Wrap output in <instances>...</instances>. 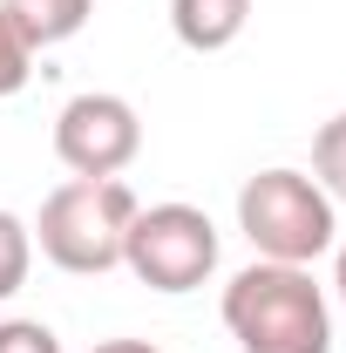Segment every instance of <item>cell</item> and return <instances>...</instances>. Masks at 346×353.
Returning <instances> with one entry per match:
<instances>
[{
  "label": "cell",
  "mask_w": 346,
  "mask_h": 353,
  "mask_svg": "<svg viewBox=\"0 0 346 353\" xmlns=\"http://www.w3.org/2000/svg\"><path fill=\"white\" fill-rule=\"evenodd\" d=\"M0 353H61V340L41 319H0Z\"/></svg>",
  "instance_id": "11"
},
{
  "label": "cell",
  "mask_w": 346,
  "mask_h": 353,
  "mask_svg": "<svg viewBox=\"0 0 346 353\" xmlns=\"http://www.w3.org/2000/svg\"><path fill=\"white\" fill-rule=\"evenodd\" d=\"M224 326L245 353H333V306L312 265H245L224 285Z\"/></svg>",
  "instance_id": "1"
},
{
  "label": "cell",
  "mask_w": 346,
  "mask_h": 353,
  "mask_svg": "<svg viewBox=\"0 0 346 353\" xmlns=\"http://www.w3.org/2000/svg\"><path fill=\"white\" fill-rule=\"evenodd\" d=\"M238 231L272 265H312L340 245V204L305 170H258L238 190Z\"/></svg>",
  "instance_id": "3"
},
{
  "label": "cell",
  "mask_w": 346,
  "mask_h": 353,
  "mask_svg": "<svg viewBox=\"0 0 346 353\" xmlns=\"http://www.w3.org/2000/svg\"><path fill=\"white\" fill-rule=\"evenodd\" d=\"M28 265H34V231L14 211H0V306L28 285Z\"/></svg>",
  "instance_id": "9"
},
{
  "label": "cell",
  "mask_w": 346,
  "mask_h": 353,
  "mask_svg": "<svg viewBox=\"0 0 346 353\" xmlns=\"http://www.w3.org/2000/svg\"><path fill=\"white\" fill-rule=\"evenodd\" d=\"M143 150V123L123 95L109 88H82L61 102L54 116V157L68 163V176H123Z\"/></svg>",
  "instance_id": "5"
},
{
  "label": "cell",
  "mask_w": 346,
  "mask_h": 353,
  "mask_svg": "<svg viewBox=\"0 0 346 353\" xmlns=\"http://www.w3.org/2000/svg\"><path fill=\"white\" fill-rule=\"evenodd\" d=\"M136 211L143 204L123 176H68L41 197V218L28 231H34L48 265H61L75 279H102V272L123 265V238H130Z\"/></svg>",
  "instance_id": "2"
},
{
  "label": "cell",
  "mask_w": 346,
  "mask_h": 353,
  "mask_svg": "<svg viewBox=\"0 0 346 353\" xmlns=\"http://www.w3.org/2000/svg\"><path fill=\"white\" fill-rule=\"evenodd\" d=\"M95 353H156V347H150V340H102Z\"/></svg>",
  "instance_id": "12"
},
{
  "label": "cell",
  "mask_w": 346,
  "mask_h": 353,
  "mask_svg": "<svg viewBox=\"0 0 346 353\" xmlns=\"http://www.w3.org/2000/svg\"><path fill=\"white\" fill-rule=\"evenodd\" d=\"M333 292H340V306H346V245H333Z\"/></svg>",
  "instance_id": "13"
},
{
  "label": "cell",
  "mask_w": 346,
  "mask_h": 353,
  "mask_svg": "<svg viewBox=\"0 0 346 353\" xmlns=\"http://www.w3.org/2000/svg\"><path fill=\"white\" fill-rule=\"evenodd\" d=\"M88 7L95 0H0V14L14 21V34L28 48H61V41H75L82 34V21H88Z\"/></svg>",
  "instance_id": "7"
},
{
  "label": "cell",
  "mask_w": 346,
  "mask_h": 353,
  "mask_svg": "<svg viewBox=\"0 0 346 353\" xmlns=\"http://www.w3.org/2000/svg\"><path fill=\"white\" fill-rule=\"evenodd\" d=\"M28 75H34V48L21 41V34H14V21L0 14V95H21Z\"/></svg>",
  "instance_id": "10"
},
{
  "label": "cell",
  "mask_w": 346,
  "mask_h": 353,
  "mask_svg": "<svg viewBox=\"0 0 346 353\" xmlns=\"http://www.w3.org/2000/svg\"><path fill=\"white\" fill-rule=\"evenodd\" d=\"M123 265L150 292H197L217 272V224L197 204H150L130 218Z\"/></svg>",
  "instance_id": "4"
},
{
  "label": "cell",
  "mask_w": 346,
  "mask_h": 353,
  "mask_svg": "<svg viewBox=\"0 0 346 353\" xmlns=\"http://www.w3.org/2000/svg\"><path fill=\"white\" fill-rule=\"evenodd\" d=\"M252 21V0H170V28L190 54H217L245 34Z\"/></svg>",
  "instance_id": "6"
},
{
  "label": "cell",
  "mask_w": 346,
  "mask_h": 353,
  "mask_svg": "<svg viewBox=\"0 0 346 353\" xmlns=\"http://www.w3.org/2000/svg\"><path fill=\"white\" fill-rule=\"evenodd\" d=\"M312 183L333 204H346V109L333 123H319V136H312Z\"/></svg>",
  "instance_id": "8"
}]
</instances>
